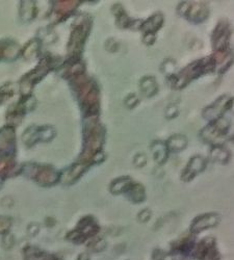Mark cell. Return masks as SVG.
<instances>
[{"mask_svg": "<svg viewBox=\"0 0 234 260\" xmlns=\"http://www.w3.org/2000/svg\"><path fill=\"white\" fill-rule=\"evenodd\" d=\"M204 160L201 157H195L194 159H192V161L189 162V167L187 168V170L185 171V173L189 172V178H193V176L198 173L199 171H201L204 166H200V163H203Z\"/></svg>", "mask_w": 234, "mask_h": 260, "instance_id": "6da1fadb", "label": "cell"}, {"mask_svg": "<svg viewBox=\"0 0 234 260\" xmlns=\"http://www.w3.org/2000/svg\"><path fill=\"white\" fill-rule=\"evenodd\" d=\"M8 237H10V234H8V235L6 234V235L3 238V247L5 249H11L14 246V238H12L10 240V239H8Z\"/></svg>", "mask_w": 234, "mask_h": 260, "instance_id": "7a4b0ae2", "label": "cell"}, {"mask_svg": "<svg viewBox=\"0 0 234 260\" xmlns=\"http://www.w3.org/2000/svg\"><path fill=\"white\" fill-rule=\"evenodd\" d=\"M78 260H90L89 254L88 253H83L79 257H78Z\"/></svg>", "mask_w": 234, "mask_h": 260, "instance_id": "3957f363", "label": "cell"}]
</instances>
